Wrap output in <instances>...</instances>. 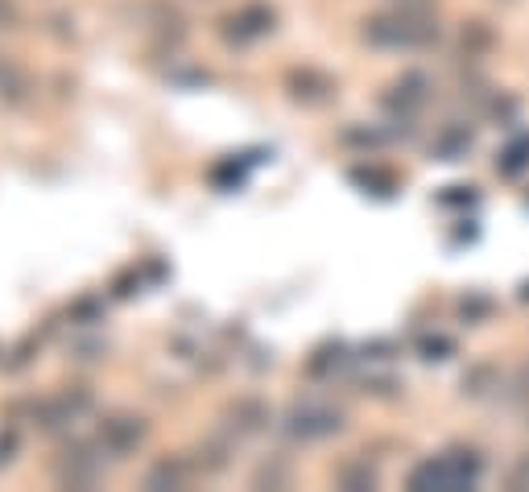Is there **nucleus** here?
Segmentation results:
<instances>
[{"label": "nucleus", "mask_w": 529, "mask_h": 492, "mask_svg": "<svg viewBox=\"0 0 529 492\" xmlns=\"http://www.w3.org/2000/svg\"><path fill=\"white\" fill-rule=\"evenodd\" d=\"M228 25H236V42H253L273 29V9L265 5H244L236 17H228Z\"/></svg>", "instance_id": "obj_3"}, {"label": "nucleus", "mask_w": 529, "mask_h": 492, "mask_svg": "<svg viewBox=\"0 0 529 492\" xmlns=\"http://www.w3.org/2000/svg\"><path fill=\"white\" fill-rule=\"evenodd\" d=\"M145 439V422L141 418H133V414H116V418H104L100 422V447L108 451V455H129V451H137V443Z\"/></svg>", "instance_id": "obj_1"}, {"label": "nucleus", "mask_w": 529, "mask_h": 492, "mask_svg": "<svg viewBox=\"0 0 529 492\" xmlns=\"http://www.w3.org/2000/svg\"><path fill=\"white\" fill-rule=\"evenodd\" d=\"M21 91H25L21 71H17L13 63H0V100L9 96V104H17V100H21Z\"/></svg>", "instance_id": "obj_5"}, {"label": "nucleus", "mask_w": 529, "mask_h": 492, "mask_svg": "<svg viewBox=\"0 0 529 492\" xmlns=\"http://www.w3.org/2000/svg\"><path fill=\"white\" fill-rule=\"evenodd\" d=\"M182 484H186V468L178 459H158L153 472L145 476V488H182Z\"/></svg>", "instance_id": "obj_4"}, {"label": "nucleus", "mask_w": 529, "mask_h": 492, "mask_svg": "<svg viewBox=\"0 0 529 492\" xmlns=\"http://www.w3.org/2000/svg\"><path fill=\"white\" fill-rule=\"evenodd\" d=\"M294 435H302V439H323V435H331V430H339V414L335 410H319V406H302V410H294Z\"/></svg>", "instance_id": "obj_2"}]
</instances>
